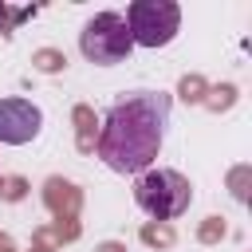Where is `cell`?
I'll return each mask as SVG.
<instances>
[{
    "label": "cell",
    "instance_id": "obj_1",
    "mask_svg": "<svg viewBox=\"0 0 252 252\" xmlns=\"http://www.w3.org/2000/svg\"><path fill=\"white\" fill-rule=\"evenodd\" d=\"M169 126V94L161 91H130L106 110L98 134V158L114 173H146L165 142Z\"/></svg>",
    "mask_w": 252,
    "mask_h": 252
},
{
    "label": "cell",
    "instance_id": "obj_2",
    "mask_svg": "<svg viewBox=\"0 0 252 252\" xmlns=\"http://www.w3.org/2000/svg\"><path fill=\"white\" fill-rule=\"evenodd\" d=\"M134 201L154 220H173V217H181L189 209L193 189L177 169H146L134 181Z\"/></svg>",
    "mask_w": 252,
    "mask_h": 252
},
{
    "label": "cell",
    "instance_id": "obj_3",
    "mask_svg": "<svg viewBox=\"0 0 252 252\" xmlns=\"http://www.w3.org/2000/svg\"><path fill=\"white\" fill-rule=\"evenodd\" d=\"M134 39H130V28L122 20V12H98L83 24L79 32V51L87 63H98V67H114L130 55Z\"/></svg>",
    "mask_w": 252,
    "mask_h": 252
},
{
    "label": "cell",
    "instance_id": "obj_4",
    "mask_svg": "<svg viewBox=\"0 0 252 252\" xmlns=\"http://www.w3.org/2000/svg\"><path fill=\"white\" fill-rule=\"evenodd\" d=\"M122 20H126L130 39H134L138 47H165V43L177 35L181 8H177L173 0H134Z\"/></svg>",
    "mask_w": 252,
    "mask_h": 252
},
{
    "label": "cell",
    "instance_id": "obj_5",
    "mask_svg": "<svg viewBox=\"0 0 252 252\" xmlns=\"http://www.w3.org/2000/svg\"><path fill=\"white\" fill-rule=\"evenodd\" d=\"M43 114L28 98H0V142L4 146H24L39 134Z\"/></svg>",
    "mask_w": 252,
    "mask_h": 252
},
{
    "label": "cell",
    "instance_id": "obj_6",
    "mask_svg": "<svg viewBox=\"0 0 252 252\" xmlns=\"http://www.w3.org/2000/svg\"><path fill=\"white\" fill-rule=\"evenodd\" d=\"M47 201H51L55 209H59L63 201H67V205H75V189H71L67 181H51V185H47Z\"/></svg>",
    "mask_w": 252,
    "mask_h": 252
},
{
    "label": "cell",
    "instance_id": "obj_7",
    "mask_svg": "<svg viewBox=\"0 0 252 252\" xmlns=\"http://www.w3.org/2000/svg\"><path fill=\"white\" fill-rule=\"evenodd\" d=\"M59 63H63V59H59V55H51V51H43V55H39V67H43V71H55Z\"/></svg>",
    "mask_w": 252,
    "mask_h": 252
},
{
    "label": "cell",
    "instance_id": "obj_8",
    "mask_svg": "<svg viewBox=\"0 0 252 252\" xmlns=\"http://www.w3.org/2000/svg\"><path fill=\"white\" fill-rule=\"evenodd\" d=\"M0 20H4V4H0Z\"/></svg>",
    "mask_w": 252,
    "mask_h": 252
}]
</instances>
